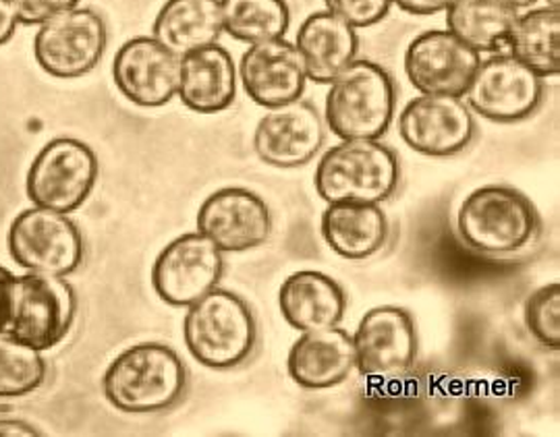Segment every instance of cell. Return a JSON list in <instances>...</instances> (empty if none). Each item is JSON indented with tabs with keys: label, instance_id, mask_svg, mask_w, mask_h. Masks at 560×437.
<instances>
[{
	"label": "cell",
	"instance_id": "cell-36",
	"mask_svg": "<svg viewBox=\"0 0 560 437\" xmlns=\"http://www.w3.org/2000/svg\"><path fill=\"white\" fill-rule=\"evenodd\" d=\"M504 4H509L511 9H515V11H520V9H532L538 0H502Z\"/></svg>",
	"mask_w": 560,
	"mask_h": 437
},
{
	"label": "cell",
	"instance_id": "cell-10",
	"mask_svg": "<svg viewBox=\"0 0 560 437\" xmlns=\"http://www.w3.org/2000/svg\"><path fill=\"white\" fill-rule=\"evenodd\" d=\"M9 251L21 268L34 274L69 276L80 268L83 239L67 214L36 205L11 224Z\"/></svg>",
	"mask_w": 560,
	"mask_h": 437
},
{
	"label": "cell",
	"instance_id": "cell-3",
	"mask_svg": "<svg viewBox=\"0 0 560 437\" xmlns=\"http://www.w3.org/2000/svg\"><path fill=\"white\" fill-rule=\"evenodd\" d=\"M397 108V87L372 60H353L328 83L324 120L339 140H381Z\"/></svg>",
	"mask_w": 560,
	"mask_h": 437
},
{
	"label": "cell",
	"instance_id": "cell-20",
	"mask_svg": "<svg viewBox=\"0 0 560 437\" xmlns=\"http://www.w3.org/2000/svg\"><path fill=\"white\" fill-rule=\"evenodd\" d=\"M353 369V339L339 326L301 332L287 357L289 378L303 390L335 388L349 378Z\"/></svg>",
	"mask_w": 560,
	"mask_h": 437
},
{
	"label": "cell",
	"instance_id": "cell-11",
	"mask_svg": "<svg viewBox=\"0 0 560 437\" xmlns=\"http://www.w3.org/2000/svg\"><path fill=\"white\" fill-rule=\"evenodd\" d=\"M471 113L492 122H517L532 117L544 98V78L513 55L480 60L465 90Z\"/></svg>",
	"mask_w": 560,
	"mask_h": 437
},
{
	"label": "cell",
	"instance_id": "cell-18",
	"mask_svg": "<svg viewBox=\"0 0 560 437\" xmlns=\"http://www.w3.org/2000/svg\"><path fill=\"white\" fill-rule=\"evenodd\" d=\"M237 75L245 94L264 108L301 98L307 83L298 46L284 38L249 44L241 57Z\"/></svg>",
	"mask_w": 560,
	"mask_h": 437
},
{
	"label": "cell",
	"instance_id": "cell-33",
	"mask_svg": "<svg viewBox=\"0 0 560 437\" xmlns=\"http://www.w3.org/2000/svg\"><path fill=\"white\" fill-rule=\"evenodd\" d=\"M13 282L15 274L0 265V334L7 332V323L11 316V298H13Z\"/></svg>",
	"mask_w": 560,
	"mask_h": 437
},
{
	"label": "cell",
	"instance_id": "cell-7",
	"mask_svg": "<svg viewBox=\"0 0 560 437\" xmlns=\"http://www.w3.org/2000/svg\"><path fill=\"white\" fill-rule=\"evenodd\" d=\"M98 179V158L80 140L59 138L46 143L27 173V198L38 208L71 214L90 198Z\"/></svg>",
	"mask_w": 560,
	"mask_h": 437
},
{
	"label": "cell",
	"instance_id": "cell-37",
	"mask_svg": "<svg viewBox=\"0 0 560 437\" xmlns=\"http://www.w3.org/2000/svg\"><path fill=\"white\" fill-rule=\"evenodd\" d=\"M548 2V7H555V9H559L560 0H546Z\"/></svg>",
	"mask_w": 560,
	"mask_h": 437
},
{
	"label": "cell",
	"instance_id": "cell-29",
	"mask_svg": "<svg viewBox=\"0 0 560 437\" xmlns=\"http://www.w3.org/2000/svg\"><path fill=\"white\" fill-rule=\"evenodd\" d=\"M523 321L529 336L541 346L559 351L560 346V284L550 282L534 291L523 307Z\"/></svg>",
	"mask_w": 560,
	"mask_h": 437
},
{
	"label": "cell",
	"instance_id": "cell-25",
	"mask_svg": "<svg viewBox=\"0 0 560 437\" xmlns=\"http://www.w3.org/2000/svg\"><path fill=\"white\" fill-rule=\"evenodd\" d=\"M517 11L502 0H455L446 9V27L478 52H499L511 38Z\"/></svg>",
	"mask_w": 560,
	"mask_h": 437
},
{
	"label": "cell",
	"instance_id": "cell-19",
	"mask_svg": "<svg viewBox=\"0 0 560 437\" xmlns=\"http://www.w3.org/2000/svg\"><path fill=\"white\" fill-rule=\"evenodd\" d=\"M240 87L237 64L221 44H210L180 57V102L198 115H217L226 110Z\"/></svg>",
	"mask_w": 560,
	"mask_h": 437
},
{
	"label": "cell",
	"instance_id": "cell-9",
	"mask_svg": "<svg viewBox=\"0 0 560 437\" xmlns=\"http://www.w3.org/2000/svg\"><path fill=\"white\" fill-rule=\"evenodd\" d=\"M353 339L361 378L390 383L405 378L418 357V330L407 309L381 305L363 314Z\"/></svg>",
	"mask_w": 560,
	"mask_h": 437
},
{
	"label": "cell",
	"instance_id": "cell-17",
	"mask_svg": "<svg viewBox=\"0 0 560 437\" xmlns=\"http://www.w3.org/2000/svg\"><path fill=\"white\" fill-rule=\"evenodd\" d=\"M180 57L154 36L125 42L115 55L113 80L120 94L141 108H161L177 96Z\"/></svg>",
	"mask_w": 560,
	"mask_h": 437
},
{
	"label": "cell",
	"instance_id": "cell-15",
	"mask_svg": "<svg viewBox=\"0 0 560 437\" xmlns=\"http://www.w3.org/2000/svg\"><path fill=\"white\" fill-rule=\"evenodd\" d=\"M324 119L305 99L272 106L254 131L256 156L275 168H300L318 156L324 145Z\"/></svg>",
	"mask_w": 560,
	"mask_h": 437
},
{
	"label": "cell",
	"instance_id": "cell-30",
	"mask_svg": "<svg viewBox=\"0 0 560 437\" xmlns=\"http://www.w3.org/2000/svg\"><path fill=\"white\" fill-rule=\"evenodd\" d=\"M324 4L355 29H363L381 23L388 15L393 0H324Z\"/></svg>",
	"mask_w": 560,
	"mask_h": 437
},
{
	"label": "cell",
	"instance_id": "cell-6",
	"mask_svg": "<svg viewBox=\"0 0 560 437\" xmlns=\"http://www.w3.org/2000/svg\"><path fill=\"white\" fill-rule=\"evenodd\" d=\"M78 298L65 276L25 274L15 276L7 336L48 351L65 339L73 326Z\"/></svg>",
	"mask_w": 560,
	"mask_h": 437
},
{
	"label": "cell",
	"instance_id": "cell-12",
	"mask_svg": "<svg viewBox=\"0 0 560 437\" xmlns=\"http://www.w3.org/2000/svg\"><path fill=\"white\" fill-rule=\"evenodd\" d=\"M402 143L430 158H451L476 138V119L463 96L421 94L409 99L397 120Z\"/></svg>",
	"mask_w": 560,
	"mask_h": 437
},
{
	"label": "cell",
	"instance_id": "cell-27",
	"mask_svg": "<svg viewBox=\"0 0 560 437\" xmlns=\"http://www.w3.org/2000/svg\"><path fill=\"white\" fill-rule=\"evenodd\" d=\"M221 17L222 32L245 44L284 38L291 25L287 0H221Z\"/></svg>",
	"mask_w": 560,
	"mask_h": 437
},
{
	"label": "cell",
	"instance_id": "cell-13",
	"mask_svg": "<svg viewBox=\"0 0 560 437\" xmlns=\"http://www.w3.org/2000/svg\"><path fill=\"white\" fill-rule=\"evenodd\" d=\"M222 251L200 231L171 240L152 265V286L171 307H189L221 284Z\"/></svg>",
	"mask_w": 560,
	"mask_h": 437
},
{
	"label": "cell",
	"instance_id": "cell-22",
	"mask_svg": "<svg viewBox=\"0 0 560 437\" xmlns=\"http://www.w3.org/2000/svg\"><path fill=\"white\" fill-rule=\"evenodd\" d=\"M295 46L307 71V80L328 85L358 59L360 38L353 25L335 13L316 11L301 23Z\"/></svg>",
	"mask_w": 560,
	"mask_h": 437
},
{
	"label": "cell",
	"instance_id": "cell-26",
	"mask_svg": "<svg viewBox=\"0 0 560 437\" xmlns=\"http://www.w3.org/2000/svg\"><path fill=\"white\" fill-rule=\"evenodd\" d=\"M511 55L540 78L560 73V11L555 7L532 9L517 15L509 44Z\"/></svg>",
	"mask_w": 560,
	"mask_h": 437
},
{
	"label": "cell",
	"instance_id": "cell-8",
	"mask_svg": "<svg viewBox=\"0 0 560 437\" xmlns=\"http://www.w3.org/2000/svg\"><path fill=\"white\" fill-rule=\"evenodd\" d=\"M108 44V29L94 9H69L44 21L34 40V55L48 75L78 80L98 67Z\"/></svg>",
	"mask_w": 560,
	"mask_h": 437
},
{
	"label": "cell",
	"instance_id": "cell-16",
	"mask_svg": "<svg viewBox=\"0 0 560 437\" xmlns=\"http://www.w3.org/2000/svg\"><path fill=\"white\" fill-rule=\"evenodd\" d=\"M481 55L448 29H428L405 50V75L420 94L463 96Z\"/></svg>",
	"mask_w": 560,
	"mask_h": 437
},
{
	"label": "cell",
	"instance_id": "cell-2",
	"mask_svg": "<svg viewBox=\"0 0 560 437\" xmlns=\"http://www.w3.org/2000/svg\"><path fill=\"white\" fill-rule=\"evenodd\" d=\"M185 309L183 340L200 365L224 371L252 357L258 323L245 298L217 286Z\"/></svg>",
	"mask_w": 560,
	"mask_h": 437
},
{
	"label": "cell",
	"instance_id": "cell-35",
	"mask_svg": "<svg viewBox=\"0 0 560 437\" xmlns=\"http://www.w3.org/2000/svg\"><path fill=\"white\" fill-rule=\"evenodd\" d=\"M42 436L40 429L32 427L25 421L13 418H0V437H34Z\"/></svg>",
	"mask_w": 560,
	"mask_h": 437
},
{
	"label": "cell",
	"instance_id": "cell-21",
	"mask_svg": "<svg viewBox=\"0 0 560 437\" xmlns=\"http://www.w3.org/2000/svg\"><path fill=\"white\" fill-rule=\"evenodd\" d=\"M280 314L298 332H314L339 326L347 311V297L339 282L318 270H300L280 284Z\"/></svg>",
	"mask_w": 560,
	"mask_h": 437
},
{
	"label": "cell",
	"instance_id": "cell-5",
	"mask_svg": "<svg viewBox=\"0 0 560 437\" xmlns=\"http://www.w3.org/2000/svg\"><path fill=\"white\" fill-rule=\"evenodd\" d=\"M399 182V158L381 140H340L314 173V187L326 203H382L395 196Z\"/></svg>",
	"mask_w": 560,
	"mask_h": 437
},
{
	"label": "cell",
	"instance_id": "cell-32",
	"mask_svg": "<svg viewBox=\"0 0 560 437\" xmlns=\"http://www.w3.org/2000/svg\"><path fill=\"white\" fill-rule=\"evenodd\" d=\"M455 0H393L400 11L409 15H436L446 11Z\"/></svg>",
	"mask_w": 560,
	"mask_h": 437
},
{
	"label": "cell",
	"instance_id": "cell-31",
	"mask_svg": "<svg viewBox=\"0 0 560 437\" xmlns=\"http://www.w3.org/2000/svg\"><path fill=\"white\" fill-rule=\"evenodd\" d=\"M23 25H42L62 11L75 9L80 0H11Z\"/></svg>",
	"mask_w": 560,
	"mask_h": 437
},
{
	"label": "cell",
	"instance_id": "cell-14",
	"mask_svg": "<svg viewBox=\"0 0 560 437\" xmlns=\"http://www.w3.org/2000/svg\"><path fill=\"white\" fill-rule=\"evenodd\" d=\"M196 224L222 253H241L270 239L272 212L256 191L222 187L201 201Z\"/></svg>",
	"mask_w": 560,
	"mask_h": 437
},
{
	"label": "cell",
	"instance_id": "cell-28",
	"mask_svg": "<svg viewBox=\"0 0 560 437\" xmlns=\"http://www.w3.org/2000/svg\"><path fill=\"white\" fill-rule=\"evenodd\" d=\"M46 363L40 351L0 334V398L25 397L40 388Z\"/></svg>",
	"mask_w": 560,
	"mask_h": 437
},
{
	"label": "cell",
	"instance_id": "cell-4",
	"mask_svg": "<svg viewBox=\"0 0 560 437\" xmlns=\"http://www.w3.org/2000/svg\"><path fill=\"white\" fill-rule=\"evenodd\" d=\"M540 228L534 203L509 185H483L467 193L457 210L460 240L483 256L517 253Z\"/></svg>",
	"mask_w": 560,
	"mask_h": 437
},
{
	"label": "cell",
	"instance_id": "cell-34",
	"mask_svg": "<svg viewBox=\"0 0 560 437\" xmlns=\"http://www.w3.org/2000/svg\"><path fill=\"white\" fill-rule=\"evenodd\" d=\"M18 13L13 9L11 0H0V46L7 44L15 36L18 29Z\"/></svg>",
	"mask_w": 560,
	"mask_h": 437
},
{
	"label": "cell",
	"instance_id": "cell-1",
	"mask_svg": "<svg viewBox=\"0 0 560 437\" xmlns=\"http://www.w3.org/2000/svg\"><path fill=\"white\" fill-rule=\"evenodd\" d=\"M102 388L106 400L122 413H161L185 394L187 367L175 349L161 342H140L108 365Z\"/></svg>",
	"mask_w": 560,
	"mask_h": 437
},
{
	"label": "cell",
	"instance_id": "cell-23",
	"mask_svg": "<svg viewBox=\"0 0 560 437\" xmlns=\"http://www.w3.org/2000/svg\"><path fill=\"white\" fill-rule=\"evenodd\" d=\"M324 243L342 259L361 261L381 251L388 240V218L381 203L335 201L320 220Z\"/></svg>",
	"mask_w": 560,
	"mask_h": 437
},
{
	"label": "cell",
	"instance_id": "cell-24",
	"mask_svg": "<svg viewBox=\"0 0 560 437\" xmlns=\"http://www.w3.org/2000/svg\"><path fill=\"white\" fill-rule=\"evenodd\" d=\"M152 36L177 57L217 44L222 36L221 0H166Z\"/></svg>",
	"mask_w": 560,
	"mask_h": 437
}]
</instances>
